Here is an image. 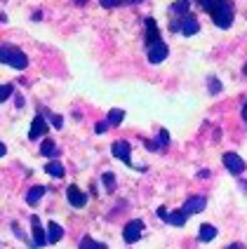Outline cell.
Listing matches in <instances>:
<instances>
[{"mask_svg":"<svg viewBox=\"0 0 247 249\" xmlns=\"http://www.w3.org/2000/svg\"><path fill=\"white\" fill-rule=\"evenodd\" d=\"M45 132H47V123H45V118H42V115H36V118H33V123H31V132H28V137L38 139V137H42Z\"/></svg>","mask_w":247,"mask_h":249,"instance_id":"obj_11","label":"cell"},{"mask_svg":"<svg viewBox=\"0 0 247 249\" xmlns=\"http://www.w3.org/2000/svg\"><path fill=\"white\" fill-rule=\"evenodd\" d=\"M245 123H247V120H245Z\"/></svg>","mask_w":247,"mask_h":249,"instance_id":"obj_35","label":"cell"},{"mask_svg":"<svg viewBox=\"0 0 247 249\" xmlns=\"http://www.w3.org/2000/svg\"><path fill=\"white\" fill-rule=\"evenodd\" d=\"M80 247L87 249V247H104V245H101V242H95V240H90V237H85V240L80 242Z\"/></svg>","mask_w":247,"mask_h":249,"instance_id":"obj_25","label":"cell"},{"mask_svg":"<svg viewBox=\"0 0 247 249\" xmlns=\"http://www.w3.org/2000/svg\"><path fill=\"white\" fill-rule=\"evenodd\" d=\"M40 153L45 155V158H52V155H57V143H55V141H42Z\"/></svg>","mask_w":247,"mask_h":249,"instance_id":"obj_20","label":"cell"},{"mask_svg":"<svg viewBox=\"0 0 247 249\" xmlns=\"http://www.w3.org/2000/svg\"><path fill=\"white\" fill-rule=\"evenodd\" d=\"M243 118H245V120H247V104H245V106H243Z\"/></svg>","mask_w":247,"mask_h":249,"instance_id":"obj_31","label":"cell"},{"mask_svg":"<svg viewBox=\"0 0 247 249\" xmlns=\"http://www.w3.org/2000/svg\"><path fill=\"white\" fill-rule=\"evenodd\" d=\"M158 38H160V33H158L155 21H153V19H146V45L153 40H158Z\"/></svg>","mask_w":247,"mask_h":249,"instance_id":"obj_17","label":"cell"},{"mask_svg":"<svg viewBox=\"0 0 247 249\" xmlns=\"http://www.w3.org/2000/svg\"><path fill=\"white\" fill-rule=\"evenodd\" d=\"M207 205V197H203V195H193V197H189L186 200V205H184V212H186V216H191V214H198V212H203Z\"/></svg>","mask_w":247,"mask_h":249,"instance_id":"obj_7","label":"cell"},{"mask_svg":"<svg viewBox=\"0 0 247 249\" xmlns=\"http://www.w3.org/2000/svg\"><path fill=\"white\" fill-rule=\"evenodd\" d=\"M165 146H170V132L160 129V134H158V148H165Z\"/></svg>","mask_w":247,"mask_h":249,"instance_id":"obj_21","label":"cell"},{"mask_svg":"<svg viewBox=\"0 0 247 249\" xmlns=\"http://www.w3.org/2000/svg\"><path fill=\"white\" fill-rule=\"evenodd\" d=\"M243 73H245V75H247V64H245V66H243Z\"/></svg>","mask_w":247,"mask_h":249,"instance_id":"obj_33","label":"cell"},{"mask_svg":"<svg viewBox=\"0 0 247 249\" xmlns=\"http://www.w3.org/2000/svg\"><path fill=\"white\" fill-rule=\"evenodd\" d=\"M146 47H149V61H151V64H160V61H165L167 54H170L167 45H165L160 38H158V40H153V42H149Z\"/></svg>","mask_w":247,"mask_h":249,"instance_id":"obj_4","label":"cell"},{"mask_svg":"<svg viewBox=\"0 0 247 249\" xmlns=\"http://www.w3.org/2000/svg\"><path fill=\"white\" fill-rule=\"evenodd\" d=\"M111 153H113L118 160L130 162V141H115V143L111 146Z\"/></svg>","mask_w":247,"mask_h":249,"instance_id":"obj_10","label":"cell"},{"mask_svg":"<svg viewBox=\"0 0 247 249\" xmlns=\"http://www.w3.org/2000/svg\"><path fill=\"white\" fill-rule=\"evenodd\" d=\"M109 127H111V124H109V120H104V123H99V124H96V134H104V132H106Z\"/></svg>","mask_w":247,"mask_h":249,"instance_id":"obj_28","label":"cell"},{"mask_svg":"<svg viewBox=\"0 0 247 249\" xmlns=\"http://www.w3.org/2000/svg\"><path fill=\"white\" fill-rule=\"evenodd\" d=\"M104 183H106L109 191H113V188H115V174H113V172H106V174H104Z\"/></svg>","mask_w":247,"mask_h":249,"instance_id":"obj_22","label":"cell"},{"mask_svg":"<svg viewBox=\"0 0 247 249\" xmlns=\"http://www.w3.org/2000/svg\"><path fill=\"white\" fill-rule=\"evenodd\" d=\"M189 10H191V0H177V2H172L170 5V12H174V14H189Z\"/></svg>","mask_w":247,"mask_h":249,"instance_id":"obj_15","label":"cell"},{"mask_svg":"<svg viewBox=\"0 0 247 249\" xmlns=\"http://www.w3.org/2000/svg\"><path fill=\"white\" fill-rule=\"evenodd\" d=\"M31 226H33V245H36V247H45V245H47V233L42 231L38 216L31 219Z\"/></svg>","mask_w":247,"mask_h":249,"instance_id":"obj_9","label":"cell"},{"mask_svg":"<svg viewBox=\"0 0 247 249\" xmlns=\"http://www.w3.org/2000/svg\"><path fill=\"white\" fill-rule=\"evenodd\" d=\"M61 237H64V228H61L59 223L52 221L47 226V242H59Z\"/></svg>","mask_w":247,"mask_h":249,"instance_id":"obj_13","label":"cell"},{"mask_svg":"<svg viewBox=\"0 0 247 249\" xmlns=\"http://www.w3.org/2000/svg\"><path fill=\"white\" fill-rule=\"evenodd\" d=\"M123 118H125V113L120 111V108H113V111L109 113V118H106V120H109L111 127H118V124L123 123Z\"/></svg>","mask_w":247,"mask_h":249,"instance_id":"obj_19","label":"cell"},{"mask_svg":"<svg viewBox=\"0 0 247 249\" xmlns=\"http://www.w3.org/2000/svg\"><path fill=\"white\" fill-rule=\"evenodd\" d=\"M10 94H12V85H0V101H5Z\"/></svg>","mask_w":247,"mask_h":249,"instance_id":"obj_23","label":"cell"},{"mask_svg":"<svg viewBox=\"0 0 247 249\" xmlns=\"http://www.w3.org/2000/svg\"><path fill=\"white\" fill-rule=\"evenodd\" d=\"M52 127L61 129V127H64V118H61V115H52Z\"/></svg>","mask_w":247,"mask_h":249,"instance_id":"obj_27","label":"cell"},{"mask_svg":"<svg viewBox=\"0 0 247 249\" xmlns=\"http://www.w3.org/2000/svg\"><path fill=\"white\" fill-rule=\"evenodd\" d=\"M209 92H212V94H219L221 92V85L217 78H209Z\"/></svg>","mask_w":247,"mask_h":249,"instance_id":"obj_24","label":"cell"},{"mask_svg":"<svg viewBox=\"0 0 247 249\" xmlns=\"http://www.w3.org/2000/svg\"><path fill=\"white\" fill-rule=\"evenodd\" d=\"M158 216H160L163 221H167V209H165V207H160V209H158Z\"/></svg>","mask_w":247,"mask_h":249,"instance_id":"obj_29","label":"cell"},{"mask_svg":"<svg viewBox=\"0 0 247 249\" xmlns=\"http://www.w3.org/2000/svg\"><path fill=\"white\" fill-rule=\"evenodd\" d=\"M125 0H101V5L104 7H118V5H123Z\"/></svg>","mask_w":247,"mask_h":249,"instance_id":"obj_26","label":"cell"},{"mask_svg":"<svg viewBox=\"0 0 247 249\" xmlns=\"http://www.w3.org/2000/svg\"><path fill=\"white\" fill-rule=\"evenodd\" d=\"M170 28H172V31H181L184 36H195L200 24H198V19H195L193 14H181V19H174V21L170 24Z\"/></svg>","mask_w":247,"mask_h":249,"instance_id":"obj_3","label":"cell"},{"mask_svg":"<svg viewBox=\"0 0 247 249\" xmlns=\"http://www.w3.org/2000/svg\"><path fill=\"white\" fill-rule=\"evenodd\" d=\"M76 2H78V5H85V2H87V0H76Z\"/></svg>","mask_w":247,"mask_h":249,"instance_id":"obj_32","label":"cell"},{"mask_svg":"<svg viewBox=\"0 0 247 249\" xmlns=\"http://www.w3.org/2000/svg\"><path fill=\"white\" fill-rule=\"evenodd\" d=\"M167 223H172V226H184V223H186V212H184V209L170 212V214H167Z\"/></svg>","mask_w":247,"mask_h":249,"instance_id":"obj_14","label":"cell"},{"mask_svg":"<svg viewBox=\"0 0 247 249\" xmlns=\"http://www.w3.org/2000/svg\"><path fill=\"white\" fill-rule=\"evenodd\" d=\"M0 64L5 66H12V69L24 71L28 66V56L19 50V47H12V45H5L0 47Z\"/></svg>","mask_w":247,"mask_h":249,"instance_id":"obj_2","label":"cell"},{"mask_svg":"<svg viewBox=\"0 0 247 249\" xmlns=\"http://www.w3.org/2000/svg\"><path fill=\"white\" fill-rule=\"evenodd\" d=\"M141 233H144V221L141 219H134V221H130L127 226H125V231H123V237H125V242H137L139 237H141Z\"/></svg>","mask_w":247,"mask_h":249,"instance_id":"obj_5","label":"cell"},{"mask_svg":"<svg viewBox=\"0 0 247 249\" xmlns=\"http://www.w3.org/2000/svg\"><path fill=\"white\" fill-rule=\"evenodd\" d=\"M198 2H200V7L205 12H209L212 21L219 28H228L233 24L235 10H233V2L231 0H198Z\"/></svg>","mask_w":247,"mask_h":249,"instance_id":"obj_1","label":"cell"},{"mask_svg":"<svg viewBox=\"0 0 247 249\" xmlns=\"http://www.w3.org/2000/svg\"><path fill=\"white\" fill-rule=\"evenodd\" d=\"M130 2H144V0H130Z\"/></svg>","mask_w":247,"mask_h":249,"instance_id":"obj_34","label":"cell"},{"mask_svg":"<svg viewBox=\"0 0 247 249\" xmlns=\"http://www.w3.org/2000/svg\"><path fill=\"white\" fill-rule=\"evenodd\" d=\"M5 153H7V148H5V143H2V141H0V158H2V155H5Z\"/></svg>","mask_w":247,"mask_h":249,"instance_id":"obj_30","label":"cell"},{"mask_svg":"<svg viewBox=\"0 0 247 249\" xmlns=\"http://www.w3.org/2000/svg\"><path fill=\"white\" fill-rule=\"evenodd\" d=\"M224 165H226V169L231 172V174H240L243 169H245V160L238 155V153H224Z\"/></svg>","mask_w":247,"mask_h":249,"instance_id":"obj_6","label":"cell"},{"mask_svg":"<svg viewBox=\"0 0 247 249\" xmlns=\"http://www.w3.org/2000/svg\"><path fill=\"white\" fill-rule=\"evenodd\" d=\"M200 242H209V240H214L217 237V228L214 226H209V223H205L203 228H200Z\"/></svg>","mask_w":247,"mask_h":249,"instance_id":"obj_18","label":"cell"},{"mask_svg":"<svg viewBox=\"0 0 247 249\" xmlns=\"http://www.w3.org/2000/svg\"><path fill=\"white\" fill-rule=\"evenodd\" d=\"M66 195H69V202L73 205V207H85L87 205V195L82 193L78 186H69V191H66Z\"/></svg>","mask_w":247,"mask_h":249,"instance_id":"obj_8","label":"cell"},{"mask_svg":"<svg viewBox=\"0 0 247 249\" xmlns=\"http://www.w3.org/2000/svg\"><path fill=\"white\" fill-rule=\"evenodd\" d=\"M42 195H45V186H33V188L26 193V202L31 207H36V205L42 200Z\"/></svg>","mask_w":247,"mask_h":249,"instance_id":"obj_12","label":"cell"},{"mask_svg":"<svg viewBox=\"0 0 247 249\" xmlns=\"http://www.w3.org/2000/svg\"><path fill=\"white\" fill-rule=\"evenodd\" d=\"M45 172H47L50 177L61 179V177H64V165H61V162H57V160H52V162H47V165H45Z\"/></svg>","mask_w":247,"mask_h":249,"instance_id":"obj_16","label":"cell"}]
</instances>
